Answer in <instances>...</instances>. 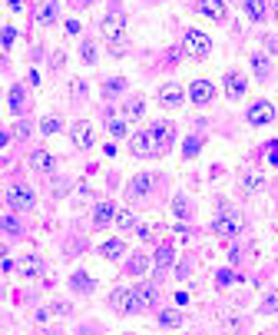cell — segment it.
Returning a JSON list of instances; mask_svg holds the SVG:
<instances>
[{"label": "cell", "instance_id": "obj_42", "mask_svg": "<svg viewBox=\"0 0 278 335\" xmlns=\"http://www.w3.org/2000/svg\"><path fill=\"white\" fill-rule=\"evenodd\" d=\"M17 136H30V123H17V130H13Z\"/></svg>", "mask_w": 278, "mask_h": 335}, {"label": "cell", "instance_id": "obj_23", "mask_svg": "<svg viewBox=\"0 0 278 335\" xmlns=\"http://www.w3.org/2000/svg\"><path fill=\"white\" fill-rule=\"evenodd\" d=\"M106 47H109V53H113V57H126V50H129V37H126V33H120V37H109V40H106Z\"/></svg>", "mask_w": 278, "mask_h": 335}, {"label": "cell", "instance_id": "obj_18", "mask_svg": "<svg viewBox=\"0 0 278 335\" xmlns=\"http://www.w3.org/2000/svg\"><path fill=\"white\" fill-rule=\"evenodd\" d=\"M123 253H126V242H123V239H106V242L100 246V256H103V259H120Z\"/></svg>", "mask_w": 278, "mask_h": 335}, {"label": "cell", "instance_id": "obj_45", "mask_svg": "<svg viewBox=\"0 0 278 335\" xmlns=\"http://www.w3.org/2000/svg\"><path fill=\"white\" fill-rule=\"evenodd\" d=\"M10 10H13V13H20V10H24V4H20V0H10Z\"/></svg>", "mask_w": 278, "mask_h": 335}, {"label": "cell", "instance_id": "obj_16", "mask_svg": "<svg viewBox=\"0 0 278 335\" xmlns=\"http://www.w3.org/2000/svg\"><path fill=\"white\" fill-rule=\"evenodd\" d=\"M116 213H120V209H116L113 202H100V206L93 209V222H96V226H106V222L116 219Z\"/></svg>", "mask_w": 278, "mask_h": 335}, {"label": "cell", "instance_id": "obj_33", "mask_svg": "<svg viewBox=\"0 0 278 335\" xmlns=\"http://www.w3.org/2000/svg\"><path fill=\"white\" fill-rule=\"evenodd\" d=\"M83 60H86V64H96V47L93 44H89V40H86V44H83Z\"/></svg>", "mask_w": 278, "mask_h": 335}, {"label": "cell", "instance_id": "obj_27", "mask_svg": "<svg viewBox=\"0 0 278 335\" xmlns=\"http://www.w3.org/2000/svg\"><path fill=\"white\" fill-rule=\"evenodd\" d=\"M60 127H63V123H60V116H43V120H40V133H43V136L60 133Z\"/></svg>", "mask_w": 278, "mask_h": 335}, {"label": "cell", "instance_id": "obj_30", "mask_svg": "<svg viewBox=\"0 0 278 335\" xmlns=\"http://www.w3.org/2000/svg\"><path fill=\"white\" fill-rule=\"evenodd\" d=\"M10 113H24V87L10 90Z\"/></svg>", "mask_w": 278, "mask_h": 335}, {"label": "cell", "instance_id": "obj_43", "mask_svg": "<svg viewBox=\"0 0 278 335\" xmlns=\"http://www.w3.org/2000/svg\"><path fill=\"white\" fill-rule=\"evenodd\" d=\"M4 229H7V233H17V219H13V216H7V219H4Z\"/></svg>", "mask_w": 278, "mask_h": 335}, {"label": "cell", "instance_id": "obj_26", "mask_svg": "<svg viewBox=\"0 0 278 335\" xmlns=\"http://www.w3.org/2000/svg\"><path fill=\"white\" fill-rule=\"evenodd\" d=\"M252 70L262 76V80H265V76L272 73V64H268V57H265V53H255V57H252Z\"/></svg>", "mask_w": 278, "mask_h": 335}, {"label": "cell", "instance_id": "obj_38", "mask_svg": "<svg viewBox=\"0 0 278 335\" xmlns=\"http://www.w3.org/2000/svg\"><path fill=\"white\" fill-rule=\"evenodd\" d=\"M172 209H176V216H186V209H189V206H186V196H176V199H172Z\"/></svg>", "mask_w": 278, "mask_h": 335}, {"label": "cell", "instance_id": "obj_28", "mask_svg": "<svg viewBox=\"0 0 278 335\" xmlns=\"http://www.w3.org/2000/svg\"><path fill=\"white\" fill-rule=\"evenodd\" d=\"M245 13L252 20H265V0H245Z\"/></svg>", "mask_w": 278, "mask_h": 335}, {"label": "cell", "instance_id": "obj_25", "mask_svg": "<svg viewBox=\"0 0 278 335\" xmlns=\"http://www.w3.org/2000/svg\"><path fill=\"white\" fill-rule=\"evenodd\" d=\"M113 222H116V226H120V229H136V226H139V222H136V213H133V209H120Z\"/></svg>", "mask_w": 278, "mask_h": 335}, {"label": "cell", "instance_id": "obj_2", "mask_svg": "<svg viewBox=\"0 0 278 335\" xmlns=\"http://www.w3.org/2000/svg\"><path fill=\"white\" fill-rule=\"evenodd\" d=\"M152 302H156V285H136V289H116L113 299H109V305L120 312H129V316H136V312H146L152 309Z\"/></svg>", "mask_w": 278, "mask_h": 335}, {"label": "cell", "instance_id": "obj_4", "mask_svg": "<svg viewBox=\"0 0 278 335\" xmlns=\"http://www.w3.org/2000/svg\"><path fill=\"white\" fill-rule=\"evenodd\" d=\"M212 233L219 236V239H232V236H239L242 233V216L239 213H222V216H215L212 219Z\"/></svg>", "mask_w": 278, "mask_h": 335}, {"label": "cell", "instance_id": "obj_21", "mask_svg": "<svg viewBox=\"0 0 278 335\" xmlns=\"http://www.w3.org/2000/svg\"><path fill=\"white\" fill-rule=\"evenodd\" d=\"M262 186H265V176H262V173L248 170L245 176H242V190H245V193H259Z\"/></svg>", "mask_w": 278, "mask_h": 335}, {"label": "cell", "instance_id": "obj_1", "mask_svg": "<svg viewBox=\"0 0 278 335\" xmlns=\"http://www.w3.org/2000/svg\"><path fill=\"white\" fill-rule=\"evenodd\" d=\"M172 139H176V133H172L169 123H152V127H146L143 133L129 139V150L136 156H163V153H169Z\"/></svg>", "mask_w": 278, "mask_h": 335}, {"label": "cell", "instance_id": "obj_17", "mask_svg": "<svg viewBox=\"0 0 278 335\" xmlns=\"http://www.w3.org/2000/svg\"><path fill=\"white\" fill-rule=\"evenodd\" d=\"M136 233L143 242H152V239H163L166 236V226L163 222H146V226H136Z\"/></svg>", "mask_w": 278, "mask_h": 335}, {"label": "cell", "instance_id": "obj_11", "mask_svg": "<svg viewBox=\"0 0 278 335\" xmlns=\"http://www.w3.org/2000/svg\"><path fill=\"white\" fill-rule=\"evenodd\" d=\"M189 96H192V103H199V107H202V103H212V96H215V87L208 80H196L189 87Z\"/></svg>", "mask_w": 278, "mask_h": 335}, {"label": "cell", "instance_id": "obj_22", "mask_svg": "<svg viewBox=\"0 0 278 335\" xmlns=\"http://www.w3.org/2000/svg\"><path fill=\"white\" fill-rule=\"evenodd\" d=\"M126 272H129V276H146V272H149V259H146L143 253H136L133 259L126 262Z\"/></svg>", "mask_w": 278, "mask_h": 335}, {"label": "cell", "instance_id": "obj_12", "mask_svg": "<svg viewBox=\"0 0 278 335\" xmlns=\"http://www.w3.org/2000/svg\"><path fill=\"white\" fill-rule=\"evenodd\" d=\"M73 143L80 146V150H89V146L96 143V136H93V127H89L86 120H80V123L73 127Z\"/></svg>", "mask_w": 278, "mask_h": 335}, {"label": "cell", "instance_id": "obj_6", "mask_svg": "<svg viewBox=\"0 0 278 335\" xmlns=\"http://www.w3.org/2000/svg\"><path fill=\"white\" fill-rule=\"evenodd\" d=\"M192 10L208 20H225V0H192Z\"/></svg>", "mask_w": 278, "mask_h": 335}, {"label": "cell", "instance_id": "obj_3", "mask_svg": "<svg viewBox=\"0 0 278 335\" xmlns=\"http://www.w3.org/2000/svg\"><path fill=\"white\" fill-rule=\"evenodd\" d=\"M182 47H186V57H196V60L212 53V40H208V33H202V30H189L182 37Z\"/></svg>", "mask_w": 278, "mask_h": 335}, {"label": "cell", "instance_id": "obj_7", "mask_svg": "<svg viewBox=\"0 0 278 335\" xmlns=\"http://www.w3.org/2000/svg\"><path fill=\"white\" fill-rule=\"evenodd\" d=\"M272 120H275L272 103L259 100V103H252V107H248V123H252V127H265V123H272Z\"/></svg>", "mask_w": 278, "mask_h": 335}, {"label": "cell", "instance_id": "obj_36", "mask_svg": "<svg viewBox=\"0 0 278 335\" xmlns=\"http://www.w3.org/2000/svg\"><path fill=\"white\" fill-rule=\"evenodd\" d=\"M215 282H219V285H228V282H235V272H232V269H222L219 276H215Z\"/></svg>", "mask_w": 278, "mask_h": 335}, {"label": "cell", "instance_id": "obj_24", "mask_svg": "<svg viewBox=\"0 0 278 335\" xmlns=\"http://www.w3.org/2000/svg\"><path fill=\"white\" fill-rule=\"evenodd\" d=\"M70 289L73 292H89L93 289V279H89L86 272H73V276H70Z\"/></svg>", "mask_w": 278, "mask_h": 335}, {"label": "cell", "instance_id": "obj_46", "mask_svg": "<svg viewBox=\"0 0 278 335\" xmlns=\"http://www.w3.org/2000/svg\"><path fill=\"white\" fill-rule=\"evenodd\" d=\"M93 0H73V7H89Z\"/></svg>", "mask_w": 278, "mask_h": 335}, {"label": "cell", "instance_id": "obj_29", "mask_svg": "<svg viewBox=\"0 0 278 335\" xmlns=\"http://www.w3.org/2000/svg\"><path fill=\"white\" fill-rule=\"evenodd\" d=\"M143 110H146L143 96H136V100H129V103H126V120H139V116H143Z\"/></svg>", "mask_w": 278, "mask_h": 335}, {"label": "cell", "instance_id": "obj_35", "mask_svg": "<svg viewBox=\"0 0 278 335\" xmlns=\"http://www.w3.org/2000/svg\"><path fill=\"white\" fill-rule=\"evenodd\" d=\"M199 150H202V143H199V139H189V143H186V150H182V153H186V159H192V156H196Z\"/></svg>", "mask_w": 278, "mask_h": 335}, {"label": "cell", "instance_id": "obj_14", "mask_svg": "<svg viewBox=\"0 0 278 335\" xmlns=\"http://www.w3.org/2000/svg\"><path fill=\"white\" fill-rule=\"evenodd\" d=\"M225 93H228V100H239L242 93H245V76L242 73H225Z\"/></svg>", "mask_w": 278, "mask_h": 335}, {"label": "cell", "instance_id": "obj_8", "mask_svg": "<svg viewBox=\"0 0 278 335\" xmlns=\"http://www.w3.org/2000/svg\"><path fill=\"white\" fill-rule=\"evenodd\" d=\"M152 186H156V176H152V173H139L133 183H129L126 193H129V199H143V196L152 193Z\"/></svg>", "mask_w": 278, "mask_h": 335}, {"label": "cell", "instance_id": "obj_19", "mask_svg": "<svg viewBox=\"0 0 278 335\" xmlns=\"http://www.w3.org/2000/svg\"><path fill=\"white\" fill-rule=\"evenodd\" d=\"M152 262H156V269H169L172 262H176V249H172L169 242H163V246L156 249V259Z\"/></svg>", "mask_w": 278, "mask_h": 335}, {"label": "cell", "instance_id": "obj_5", "mask_svg": "<svg viewBox=\"0 0 278 335\" xmlns=\"http://www.w3.org/2000/svg\"><path fill=\"white\" fill-rule=\"evenodd\" d=\"M33 202H37V196H33V190L30 186H10L7 190V206L10 209H17V213H27V209H33Z\"/></svg>", "mask_w": 278, "mask_h": 335}, {"label": "cell", "instance_id": "obj_41", "mask_svg": "<svg viewBox=\"0 0 278 335\" xmlns=\"http://www.w3.org/2000/svg\"><path fill=\"white\" fill-rule=\"evenodd\" d=\"M268 163H275V166H278V143L268 146Z\"/></svg>", "mask_w": 278, "mask_h": 335}, {"label": "cell", "instance_id": "obj_34", "mask_svg": "<svg viewBox=\"0 0 278 335\" xmlns=\"http://www.w3.org/2000/svg\"><path fill=\"white\" fill-rule=\"evenodd\" d=\"M109 133L113 136H126V123L123 120H109Z\"/></svg>", "mask_w": 278, "mask_h": 335}, {"label": "cell", "instance_id": "obj_10", "mask_svg": "<svg viewBox=\"0 0 278 335\" xmlns=\"http://www.w3.org/2000/svg\"><path fill=\"white\" fill-rule=\"evenodd\" d=\"M182 87H179V83H166V87H159V103H163V107H172L176 110L179 103H182Z\"/></svg>", "mask_w": 278, "mask_h": 335}, {"label": "cell", "instance_id": "obj_44", "mask_svg": "<svg viewBox=\"0 0 278 335\" xmlns=\"http://www.w3.org/2000/svg\"><path fill=\"white\" fill-rule=\"evenodd\" d=\"M66 33H70V37H76V33H80V24H76V20H70V24H66Z\"/></svg>", "mask_w": 278, "mask_h": 335}, {"label": "cell", "instance_id": "obj_15", "mask_svg": "<svg viewBox=\"0 0 278 335\" xmlns=\"http://www.w3.org/2000/svg\"><path fill=\"white\" fill-rule=\"evenodd\" d=\"M30 170L50 173V170H53V156H50L47 150H33V153H30Z\"/></svg>", "mask_w": 278, "mask_h": 335}, {"label": "cell", "instance_id": "obj_40", "mask_svg": "<svg viewBox=\"0 0 278 335\" xmlns=\"http://www.w3.org/2000/svg\"><path fill=\"white\" fill-rule=\"evenodd\" d=\"M13 37H17V30H13V27H7V30H4V47H10Z\"/></svg>", "mask_w": 278, "mask_h": 335}, {"label": "cell", "instance_id": "obj_13", "mask_svg": "<svg viewBox=\"0 0 278 335\" xmlns=\"http://www.w3.org/2000/svg\"><path fill=\"white\" fill-rule=\"evenodd\" d=\"M57 17H60V7H57V0H43V4L37 7V24H40V27H50V24H57Z\"/></svg>", "mask_w": 278, "mask_h": 335}, {"label": "cell", "instance_id": "obj_31", "mask_svg": "<svg viewBox=\"0 0 278 335\" xmlns=\"http://www.w3.org/2000/svg\"><path fill=\"white\" fill-rule=\"evenodd\" d=\"M123 90H126V80H123V76H116V80L103 83V96H113V93H123Z\"/></svg>", "mask_w": 278, "mask_h": 335}, {"label": "cell", "instance_id": "obj_32", "mask_svg": "<svg viewBox=\"0 0 278 335\" xmlns=\"http://www.w3.org/2000/svg\"><path fill=\"white\" fill-rule=\"evenodd\" d=\"M179 322H182V319H179V312H172V309H166L163 316H159V325H166V329H176Z\"/></svg>", "mask_w": 278, "mask_h": 335}, {"label": "cell", "instance_id": "obj_37", "mask_svg": "<svg viewBox=\"0 0 278 335\" xmlns=\"http://www.w3.org/2000/svg\"><path fill=\"white\" fill-rule=\"evenodd\" d=\"M70 312V305L66 302H57V305H50V309H47V316H66Z\"/></svg>", "mask_w": 278, "mask_h": 335}, {"label": "cell", "instance_id": "obj_47", "mask_svg": "<svg viewBox=\"0 0 278 335\" xmlns=\"http://www.w3.org/2000/svg\"><path fill=\"white\" fill-rule=\"evenodd\" d=\"M275 17H278V4H275Z\"/></svg>", "mask_w": 278, "mask_h": 335}, {"label": "cell", "instance_id": "obj_9", "mask_svg": "<svg viewBox=\"0 0 278 335\" xmlns=\"http://www.w3.org/2000/svg\"><path fill=\"white\" fill-rule=\"evenodd\" d=\"M120 33H126V17H123L120 10H113V13H106L103 17V37H120Z\"/></svg>", "mask_w": 278, "mask_h": 335}, {"label": "cell", "instance_id": "obj_20", "mask_svg": "<svg viewBox=\"0 0 278 335\" xmlns=\"http://www.w3.org/2000/svg\"><path fill=\"white\" fill-rule=\"evenodd\" d=\"M40 269H43V259H40V256H24V259H20V272H24L27 279L40 276Z\"/></svg>", "mask_w": 278, "mask_h": 335}, {"label": "cell", "instance_id": "obj_39", "mask_svg": "<svg viewBox=\"0 0 278 335\" xmlns=\"http://www.w3.org/2000/svg\"><path fill=\"white\" fill-rule=\"evenodd\" d=\"M262 312H278V296L265 299V302H262Z\"/></svg>", "mask_w": 278, "mask_h": 335}]
</instances>
